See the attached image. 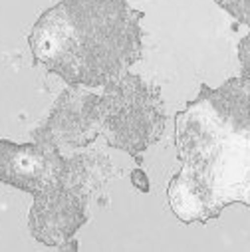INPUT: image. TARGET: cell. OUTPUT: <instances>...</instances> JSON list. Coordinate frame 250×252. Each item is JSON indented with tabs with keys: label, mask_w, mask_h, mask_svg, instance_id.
I'll return each mask as SVG.
<instances>
[{
	"label": "cell",
	"mask_w": 250,
	"mask_h": 252,
	"mask_svg": "<svg viewBox=\"0 0 250 252\" xmlns=\"http://www.w3.org/2000/svg\"><path fill=\"white\" fill-rule=\"evenodd\" d=\"M64 163L58 145L50 141L18 145L0 139V183L12 185L20 191L38 195L56 187L62 179Z\"/></svg>",
	"instance_id": "4"
},
{
	"label": "cell",
	"mask_w": 250,
	"mask_h": 252,
	"mask_svg": "<svg viewBox=\"0 0 250 252\" xmlns=\"http://www.w3.org/2000/svg\"><path fill=\"white\" fill-rule=\"evenodd\" d=\"M86 189L62 175L56 187L34 195L28 215L32 236L48 246L64 244L86 222Z\"/></svg>",
	"instance_id": "3"
},
{
	"label": "cell",
	"mask_w": 250,
	"mask_h": 252,
	"mask_svg": "<svg viewBox=\"0 0 250 252\" xmlns=\"http://www.w3.org/2000/svg\"><path fill=\"white\" fill-rule=\"evenodd\" d=\"M139 18L125 0H62L34 24L36 64L70 84L101 86L141 56Z\"/></svg>",
	"instance_id": "1"
},
{
	"label": "cell",
	"mask_w": 250,
	"mask_h": 252,
	"mask_svg": "<svg viewBox=\"0 0 250 252\" xmlns=\"http://www.w3.org/2000/svg\"><path fill=\"white\" fill-rule=\"evenodd\" d=\"M131 183H133L135 189H139L141 193H149V179H147L145 171L133 169V171H131Z\"/></svg>",
	"instance_id": "5"
},
{
	"label": "cell",
	"mask_w": 250,
	"mask_h": 252,
	"mask_svg": "<svg viewBox=\"0 0 250 252\" xmlns=\"http://www.w3.org/2000/svg\"><path fill=\"white\" fill-rule=\"evenodd\" d=\"M99 127L111 147L123 149L139 161L145 151L163 133V109L159 94L141 78L123 76L109 82L105 95L97 103Z\"/></svg>",
	"instance_id": "2"
}]
</instances>
